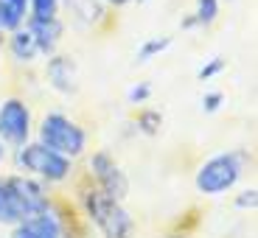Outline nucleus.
<instances>
[{
  "label": "nucleus",
  "instance_id": "412c9836",
  "mask_svg": "<svg viewBox=\"0 0 258 238\" xmlns=\"http://www.w3.org/2000/svg\"><path fill=\"white\" fill-rule=\"evenodd\" d=\"M149 96H152V87H149V84H138V87L129 90V101L132 104H143Z\"/></svg>",
  "mask_w": 258,
  "mask_h": 238
},
{
  "label": "nucleus",
  "instance_id": "0eeeda50",
  "mask_svg": "<svg viewBox=\"0 0 258 238\" xmlns=\"http://www.w3.org/2000/svg\"><path fill=\"white\" fill-rule=\"evenodd\" d=\"M90 171H93V177H96V188H101L107 196H112V199H118V202L126 199L129 180L121 171V166H118L107 151H96V154L90 157Z\"/></svg>",
  "mask_w": 258,
  "mask_h": 238
},
{
  "label": "nucleus",
  "instance_id": "b1692460",
  "mask_svg": "<svg viewBox=\"0 0 258 238\" xmlns=\"http://www.w3.org/2000/svg\"><path fill=\"white\" fill-rule=\"evenodd\" d=\"M166 238H188L185 232H171V235H166Z\"/></svg>",
  "mask_w": 258,
  "mask_h": 238
},
{
  "label": "nucleus",
  "instance_id": "393cba45",
  "mask_svg": "<svg viewBox=\"0 0 258 238\" xmlns=\"http://www.w3.org/2000/svg\"><path fill=\"white\" fill-rule=\"evenodd\" d=\"M107 3H115V6H123V3H129V0H107Z\"/></svg>",
  "mask_w": 258,
  "mask_h": 238
},
{
  "label": "nucleus",
  "instance_id": "a878e982",
  "mask_svg": "<svg viewBox=\"0 0 258 238\" xmlns=\"http://www.w3.org/2000/svg\"><path fill=\"white\" fill-rule=\"evenodd\" d=\"M138 3H143V0H138Z\"/></svg>",
  "mask_w": 258,
  "mask_h": 238
},
{
  "label": "nucleus",
  "instance_id": "f257e3e1",
  "mask_svg": "<svg viewBox=\"0 0 258 238\" xmlns=\"http://www.w3.org/2000/svg\"><path fill=\"white\" fill-rule=\"evenodd\" d=\"M82 207L90 224L101 232L104 238H132L135 232V219L129 216L123 202L112 199L101 188H84L82 191Z\"/></svg>",
  "mask_w": 258,
  "mask_h": 238
},
{
  "label": "nucleus",
  "instance_id": "6ab92c4d",
  "mask_svg": "<svg viewBox=\"0 0 258 238\" xmlns=\"http://www.w3.org/2000/svg\"><path fill=\"white\" fill-rule=\"evenodd\" d=\"M225 70V59H211L208 64H202L200 67V78L202 82H208V78H213L216 73H222Z\"/></svg>",
  "mask_w": 258,
  "mask_h": 238
},
{
  "label": "nucleus",
  "instance_id": "4468645a",
  "mask_svg": "<svg viewBox=\"0 0 258 238\" xmlns=\"http://www.w3.org/2000/svg\"><path fill=\"white\" fill-rule=\"evenodd\" d=\"M163 126V115L157 110H143L138 115V129H141L143 135H157Z\"/></svg>",
  "mask_w": 258,
  "mask_h": 238
},
{
  "label": "nucleus",
  "instance_id": "7ed1b4c3",
  "mask_svg": "<svg viewBox=\"0 0 258 238\" xmlns=\"http://www.w3.org/2000/svg\"><path fill=\"white\" fill-rule=\"evenodd\" d=\"M39 143L59 154H64L68 160H76L84 154L87 148V135L76 121H71L62 112H48L42 121H39Z\"/></svg>",
  "mask_w": 258,
  "mask_h": 238
},
{
  "label": "nucleus",
  "instance_id": "9d476101",
  "mask_svg": "<svg viewBox=\"0 0 258 238\" xmlns=\"http://www.w3.org/2000/svg\"><path fill=\"white\" fill-rule=\"evenodd\" d=\"M28 14V0H0V31H17Z\"/></svg>",
  "mask_w": 258,
  "mask_h": 238
},
{
  "label": "nucleus",
  "instance_id": "423d86ee",
  "mask_svg": "<svg viewBox=\"0 0 258 238\" xmlns=\"http://www.w3.org/2000/svg\"><path fill=\"white\" fill-rule=\"evenodd\" d=\"M31 137V110L20 98H6L0 104V143L23 146Z\"/></svg>",
  "mask_w": 258,
  "mask_h": 238
},
{
  "label": "nucleus",
  "instance_id": "9b49d317",
  "mask_svg": "<svg viewBox=\"0 0 258 238\" xmlns=\"http://www.w3.org/2000/svg\"><path fill=\"white\" fill-rule=\"evenodd\" d=\"M12 53L14 59H20V62H34V59L39 56V48H37V39H34V34L23 31V28H17L12 37Z\"/></svg>",
  "mask_w": 258,
  "mask_h": 238
},
{
  "label": "nucleus",
  "instance_id": "dca6fc26",
  "mask_svg": "<svg viewBox=\"0 0 258 238\" xmlns=\"http://www.w3.org/2000/svg\"><path fill=\"white\" fill-rule=\"evenodd\" d=\"M62 0H28V6H31V17H39V20H45V17H56V9Z\"/></svg>",
  "mask_w": 258,
  "mask_h": 238
},
{
  "label": "nucleus",
  "instance_id": "a211bd4d",
  "mask_svg": "<svg viewBox=\"0 0 258 238\" xmlns=\"http://www.w3.org/2000/svg\"><path fill=\"white\" fill-rule=\"evenodd\" d=\"M255 205H258L255 188H247V191H241L239 196H236V207H239V210H255Z\"/></svg>",
  "mask_w": 258,
  "mask_h": 238
},
{
  "label": "nucleus",
  "instance_id": "39448f33",
  "mask_svg": "<svg viewBox=\"0 0 258 238\" xmlns=\"http://www.w3.org/2000/svg\"><path fill=\"white\" fill-rule=\"evenodd\" d=\"M6 191H9V199H12V207H14L20 221L31 219V216H39L42 210L51 207L45 185L39 180H34V177H28V174L6 177Z\"/></svg>",
  "mask_w": 258,
  "mask_h": 238
},
{
  "label": "nucleus",
  "instance_id": "4be33fe9",
  "mask_svg": "<svg viewBox=\"0 0 258 238\" xmlns=\"http://www.w3.org/2000/svg\"><path fill=\"white\" fill-rule=\"evenodd\" d=\"M9 238H37V235H34V232L28 230V227L23 224V221H20V224H14V227H12V235H9Z\"/></svg>",
  "mask_w": 258,
  "mask_h": 238
},
{
  "label": "nucleus",
  "instance_id": "ddd939ff",
  "mask_svg": "<svg viewBox=\"0 0 258 238\" xmlns=\"http://www.w3.org/2000/svg\"><path fill=\"white\" fill-rule=\"evenodd\" d=\"M0 224H9V227L20 224L17 213H14V207H12V199H9L6 180H3V177H0Z\"/></svg>",
  "mask_w": 258,
  "mask_h": 238
},
{
  "label": "nucleus",
  "instance_id": "6e6552de",
  "mask_svg": "<svg viewBox=\"0 0 258 238\" xmlns=\"http://www.w3.org/2000/svg\"><path fill=\"white\" fill-rule=\"evenodd\" d=\"M48 84H51L56 93H64V96H71V93L79 90L76 84V62L71 56H51L48 59Z\"/></svg>",
  "mask_w": 258,
  "mask_h": 238
},
{
  "label": "nucleus",
  "instance_id": "f3484780",
  "mask_svg": "<svg viewBox=\"0 0 258 238\" xmlns=\"http://www.w3.org/2000/svg\"><path fill=\"white\" fill-rule=\"evenodd\" d=\"M219 14V3L216 0H197V23H213Z\"/></svg>",
  "mask_w": 258,
  "mask_h": 238
},
{
  "label": "nucleus",
  "instance_id": "2eb2a0df",
  "mask_svg": "<svg viewBox=\"0 0 258 238\" xmlns=\"http://www.w3.org/2000/svg\"><path fill=\"white\" fill-rule=\"evenodd\" d=\"M171 45V39L168 37H157V39H149V42H143L141 45V51H138V64H143V62H149V59L155 56V53H160V51H166V48Z\"/></svg>",
  "mask_w": 258,
  "mask_h": 238
},
{
  "label": "nucleus",
  "instance_id": "20e7f679",
  "mask_svg": "<svg viewBox=\"0 0 258 238\" xmlns=\"http://www.w3.org/2000/svg\"><path fill=\"white\" fill-rule=\"evenodd\" d=\"M17 166L26 171L28 177H37L42 182H64L73 171V163L64 154L53 151V148L42 146V143H23L17 148Z\"/></svg>",
  "mask_w": 258,
  "mask_h": 238
},
{
  "label": "nucleus",
  "instance_id": "f8f14e48",
  "mask_svg": "<svg viewBox=\"0 0 258 238\" xmlns=\"http://www.w3.org/2000/svg\"><path fill=\"white\" fill-rule=\"evenodd\" d=\"M64 3L79 23H98L104 17V6L98 0H64Z\"/></svg>",
  "mask_w": 258,
  "mask_h": 238
},
{
  "label": "nucleus",
  "instance_id": "aec40b11",
  "mask_svg": "<svg viewBox=\"0 0 258 238\" xmlns=\"http://www.w3.org/2000/svg\"><path fill=\"white\" fill-rule=\"evenodd\" d=\"M222 101H225L222 93H208V96L202 98V110H205V112H216L222 107Z\"/></svg>",
  "mask_w": 258,
  "mask_h": 238
},
{
  "label": "nucleus",
  "instance_id": "1a4fd4ad",
  "mask_svg": "<svg viewBox=\"0 0 258 238\" xmlns=\"http://www.w3.org/2000/svg\"><path fill=\"white\" fill-rule=\"evenodd\" d=\"M28 31L34 34V39H37V48L39 53H45V56H51L53 48H56L59 37H62V23H59L56 17H31V23H28Z\"/></svg>",
  "mask_w": 258,
  "mask_h": 238
},
{
  "label": "nucleus",
  "instance_id": "f03ea898",
  "mask_svg": "<svg viewBox=\"0 0 258 238\" xmlns=\"http://www.w3.org/2000/svg\"><path fill=\"white\" fill-rule=\"evenodd\" d=\"M244 151H225L216 154L211 160H205L197 171V191L205 196H219L227 193L230 188H236V182L244 174Z\"/></svg>",
  "mask_w": 258,
  "mask_h": 238
},
{
  "label": "nucleus",
  "instance_id": "5701e85b",
  "mask_svg": "<svg viewBox=\"0 0 258 238\" xmlns=\"http://www.w3.org/2000/svg\"><path fill=\"white\" fill-rule=\"evenodd\" d=\"M3 160H6V148H3V143H0V166H3Z\"/></svg>",
  "mask_w": 258,
  "mask_h": 238
}]
</instances>
